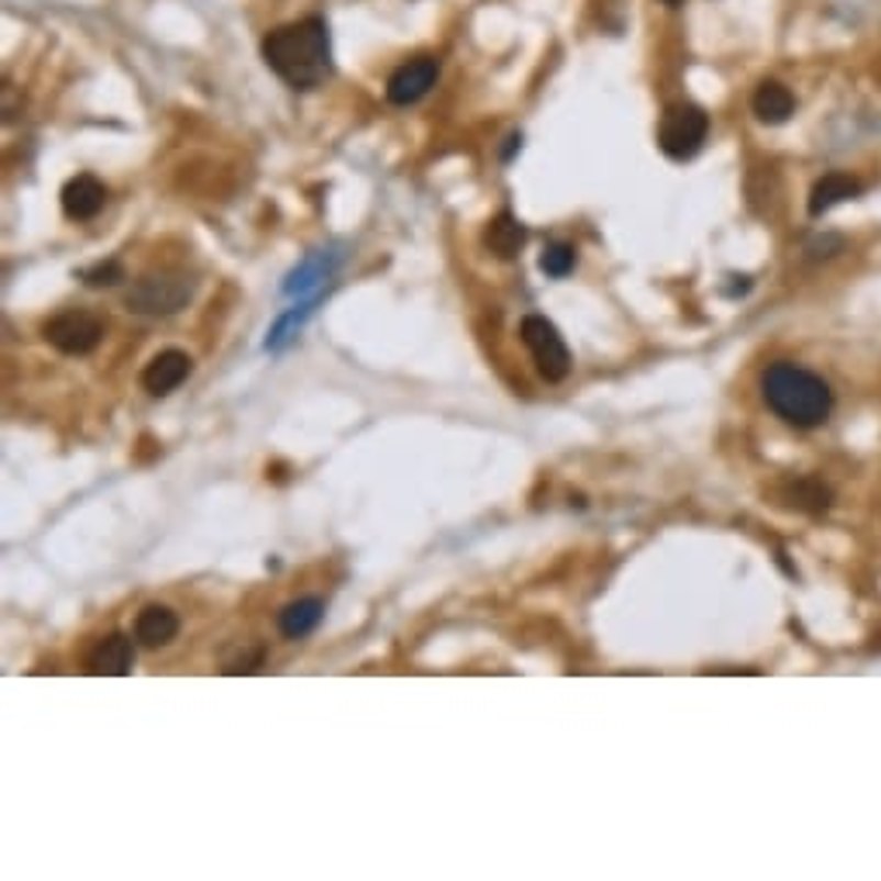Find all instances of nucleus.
Returning a JSON list of instances; mask_svg holds the SVG:
<instances>
[{
  "mask_svg": "<svg viewBox=\"0 0 881 881\" xmlns=\"http://www.w3.org/2000/svg\"><path fill=\"white\" fill-rule=\"evenodd\" d=\"M325 615V605L319 599H298V602H288L277 615V626L288 639H304L308 633H315L319 623Z\"/></svg>",
  "mask_w": 881,
  "mask_h": 881,
  "instance_id": "obj_15",
  "label": "nucleus"
},
{
  "mask_svg": "<svg viewBox=\"0 0 881 881\" xmlns=\"http://www.w3.org/2000/svg\"><path fill=\"white\" fill-rule=\"evenodd\" d=\"M336 264H339V256H336V253L315 249L312 256L304 259L301 267H294V270H291L288 283H283V294H304V291L319 288L322 280H328V277H332V270H336Z\"/></svg>",
  "mask_w": 881,
  "mask_h": 881,
  "instance_id": "obj_16",
  "label": "nucleus"
},
{
  "mask_svg": "<svg viewBox=\"0 0 881 881\" xmlns=\"http://www.w3.org/2000/svg\"><path fill=\"white\" fill-rule=\"evenodd\" d=\"M190 370H194V360H190L183 349H163L146 364V370H142V388L153 398L174 394L190 377Z\"/></svg>",
  "mask_w": 881,
  "mask_h": 881,
  "instance_id": "obj_8",
  "label": "nucleus"
},
{
  "mask_svg": "<svg viewBox=\"0 0 881 881\" xmlns=\"http://www.w3.org/2000/svg\"><path fill=\"white\" fill-rule=\"evenodd\" d=\"M180 633V618L174 609H166V605H146L138 612L135 618V639L142 643V647H166L174 636Z\"/></svg>",
  "mask_w": 881,
  "mask_h": 881,
  "instance_id": "obj_12",
  "label": "nucleus"
},
{
  "mask_svg": "<svg viewBox=\"0 0 881 881\" xmlns=\"http://www.w3.org/2000/svg\"><path fill=\"white\" fill-rule=\"evenodd\" d=\"M789 498H792V505H795V509H802V512H808V515L826 512L829 502H833L829 488H826L823 481H816V478H802V481H795V484L789 488Z\"/></svg>",
  "mask_w": 881,
  "mask_h": 881,
  "instance_id": "obj_18",
  "label": "nucleus"
},
{
  "mask_svg": "<svg viewBox=\"0 0 881 881\" xmlns=\"http://www.w3.org/2000/svg\"><path fill=\"white\" fill-rule=\"evenodd\" d=\"M529 243V228L522 225L512 211L494 214L484 228V246L498 256V259H515L522 253V246Z\"/></svg>",
  "mask_w": 881,
  "mask_h": 881,
  "instance_id": "obj_11",
  "label": "nucleus"
},
{
  "mask_svg": "<svg viewBox=\"0 0 881 881\" xmlns=\"http://www.w3.org/2000/svg\"><path fill=\"white\" fill-rule=\"evenodd\" d=\"M750 108H754V114L765 125H781V122H789V118L795 114V98H792V90L784 87V83L765 80V83L754 90Z\"/></svg>",
  "mask_w": 881,
  "mask_h": 881,
  "instance_id": "obj_14",
  "label": "nucleus"
},
{
  "mask_svg": "<svg viewBox=\"0 0 881 881\" xmlns=\"http://www.w3.org/2000/svg\"><path fill=\"white\" fill-rule=\"evenodd\" d=\"M439 80V59L436 56H415L409 63H401L394 74L388 77V101L398 108H409L422 101L428 90Z\"/></svg>",
  "mask_w": 881,
  "mask_h": 881,
  "instance_id": "obj_7",
  "label": "nucleus"
},
{
  "mask_svg": "<svg viewBox=\"0 0 881 881\" xmlns=\"http://www.w3.org/2000/svg\"><path fill=\"white\" fill-rule=\"evenodd\" d=\"M760 394L784 425L795 428H816L833 412V391L826 380L795 364L768 367V373L760 377Z\"/></svg>",
  "mask_w": 881,
  "mask_h": 881,
  "instance_id": "obj_2",
  "label": "nucleus"
},
{
  "mask_svg": "<svg viewBox=\"0 0 881 881\" xmlns=\"http://www.w3.org/2000/svg\"><path fill=\"white\" fill-rule=\"evenodd\" d=\"M80 277H83V283H90V288H111V283H118L125 274L118 264H98V267L83 270Z\"/></svg>",
  "mask_w": 881,
  "mask_h": 881,
  "instance_id": "obj_20",
  "label": "nucleus"
},
{
  "mask_svg": "<svg viewBox=\"0 0 881 881\" xmlns=\"http://www.w3.org/2000/svg\"><path fill=\"white\" fill-rule=\"evenodd\" d=\"M518 336H522V346L529 349L536 370L550 380V384H560L570 373V349L560 336V328L543 315H526L518 325Z\"/></svg>",
  "mask_w": 881,
  "mask_h": 881,
  "instance_id": "obj_5",
  "label": "nucleus"
},
{
  "mask_svg": "<svg viewBox=\"0 0 881 881\" xmlns=\"http://www.w3.org/2000/svg\"><path fill=\"white\" fill-rule=\"evenodd\" d=\"M264 59L291 90H315L332 74L328 25L312 14L280 25L264 38Z\"/></svg>",
  "mask_w": 881,
  "mask_h": 881,
  "instance_id": "obj_1",
  "label": "nucleus"
},
{
  "mask_svg": "<svg viewBox=\"0 0 881 881\" xmlns=\"http://www.w3.org/2000/svg\"><path fill=\"white\" fill-rule=\"evenodd\" d=\"M194 298V280L183 274H159V277H142L125 291V308L135 315L149 319H166L177 315L187 301Z\"/></svg>",
  "mask_w": 881,
  "mask_h": 881,
  "instance_id": "obj_3",
  "label": "nucleus"
},
{
  "mask_svg": "<svg viewBox=\"0 0 881 881\" xmlns=\"http://www.w3.org/2000/svg\"><path fill=\"white\" fill-rule=\"evenodd\" d=\"M660 4H668V8H681L684 0H660Z\"/></svg>",
  "mask_w": 881,
  "mask_h": 881,
  "instance_id": "obj_21",
  "label": "nucleus"
},
{
  "mask_svg": "<svg viewBox=\"0 0 881 881\" xmlns=\"http://www.w3.org/2000/svg\"><path fill=\"white\" fill-rule=\"evenodd\" d=\"M861 194V180L850 177V174H826L823 180H816L813 187V194H808V214L813 219H819V214H826L829 208H837L850 198Z\"/></svg>",
  "mask_w": 881,
  "mask_h": 881,
  "instance_id": "obj_13",
  "label": "nucleus"
},
{
  "mask_svg": "<svg viewBox=\"0 0 881 881\" xmlns=\"http://www.w3.org/2000/svg\"><path fill=\"white\" fill-rule=\"evenodd\" d=\"M319 301H322V294H315V298L301 301L298 308H291V312H283V315L274 322V328L267 332V349H283V346H288V343L298 336V332H301V325L315 315Z\"/></svg>",
  "mask_w": 881,
  "mask_h": 881,
  "instance_id": "obj_17",
  "label": "nucleus"
},
{
  "mask_svg": "<svg viewBox=\"0 0 881 881\" xmlns=\"http://www.w3.org/2000/svg\"><path fill=\"white\" fill-rule=\"evenodd\" d=\"M59 201H63V211H66L69 222H90L101 214V208L108 201V187L93 174H80L63 187Z\"/></svg>",
  "mask_w": 881,
  "mask_h": 881,
  "instance_id": "obj_9",
  "label": "nucleus"
},
{
  "mask_svg": "<svg viewBox=\"0 0 881 881\" xmlns=\"http://www.w3.org/2000/svg\"><path fill=\"white\" fill-rule=\"evenodd\" d=\"M42 336H45V343H49L53 349H59L66 356H87V353H93V349L101 346L104 325H101L98 315L74 308V312H59L56 319L45 322Z\"/></svg>",
  "mask_w": 881,
  "mask_h": 881,
  "instance_id": "obj_6",
  "label": "nucleus"
},
{
  "mask_svg": "<svg viewBox=\"0 0 881 881\" xmlns=\"http://www.w3.org/2000/svg\"><path fill=\"white\" fill-rule=\"evenodd\" d=\"M132 663H135V647L125 633H111L104 636L98 647L90 650L87 657V671L90 674H104V678H125L132 674Z\"/></svg>",
  "mask_w": 881,
  "mask_h": 881,
  "instance_id": "obj_10",
  "label": "nucleus"
},
{
  "mask_svg": "<svg viewBox=\"0 0 881 881\" xmlns=\"http://www.w3.org/2000/svg\"><path fill=\"white\" fill-rule=\"evenodd\" d=\"M705 138H709V114L699 104H671L663 111L657 129V146L668 159L684 163L699 156Z\"/></svg>",
  "mask_w": 881,
  "mask_h": 881,
  "instance_id": "obj_4",
  "label": "nucleus"
},
{
  "mask_svg": "<svg viewBox=\"0 0 881 881\" xmlns=\"http://www.w3.org/2000/svg\"><path fill=\"white\" fill-rule=\"evenodd\" d=\"M578 267V249L570 243H546L543 253H539V270L546 277H567L570 270Z\"/></svg>",
  "mask_w": 881,
  "mask_h": 881,
  "instance_id": "obj_19",
  "label": "nucleus"
}]
</instances>
